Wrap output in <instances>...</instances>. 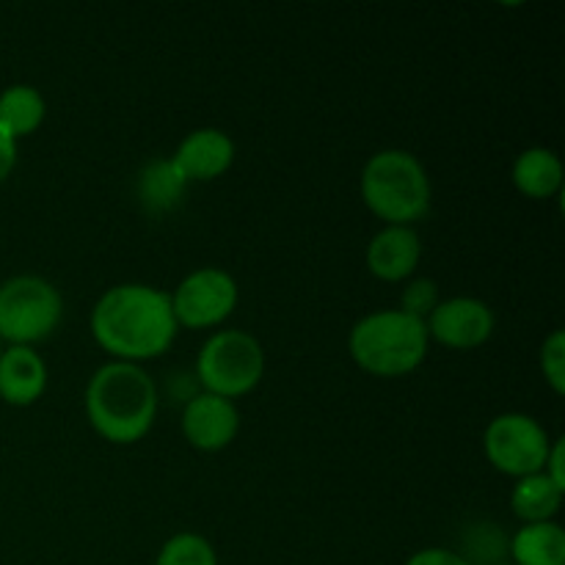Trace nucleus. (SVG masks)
<instances>
[{
	"instance_id": "nucleus-1",
	"label": "nucleus",
	"mask_w": 565,
	"mask_h": 565,
	"mask_svg": "<svg viewBox=\"0 0 565 565\" xmlns=\"http://www.w3.org/2000/svg\"><path fill=\"white\" fill-rule=\"evenodd\" d=\"M94 342L114 362L141 364L174 345L177 326L169 292L141 281L114 285L99 296L88 318Z\"/></svg>"
},
{
	"instance_id": "nucleus-2",
	"label": "nucleus",
	"mask_w": 565,
	"mask_h": 565,
	"mask_svg": "<svg viewBox=\"0 0 565 565\" xmlns=\"http://www.w3.org/2000/svg\"><path fill=\"white\" fill-rule=\"evenodd\" d=\"M86 417L110 445H136L158 417V386L141 364L108 362L86 386Z\"/></svg>"
},
{
	"instance_id": "nucleus-3",
	"label": "nucleus",
	"mask_w": 565,
	"mask_h": 565,
	"mask_svg": "<svg viewBox=\"0 0 565 565\" xmlns=\"http://www.w3.org/2000/svg\"><path fill=\"white\" fill-rule=\"evenodd\" d=\"M362 202L384 226H414L430 210L434 188L423 160L408 149H381L364 163Z\"/></svg>"
},
{
	"instance_id": "nucleus-4",
	"label": "nucleus",
	"mask_w": 565,
	"mask_h": 565,
	"mask_svg": "<svg viewBox=\"0 0 565 565\" xmlns=\"http://www.w3.org/2000/svg\"><path fill=\"white\" fill-rule=\"evenodd\" d=\"M428 348L425 320L412 318L401 309H379L364 315L348 334L351 359L375 379L412 375L425 362Z\"/></svg>"
},
{
	"instance_id": "nucleus-5",
	"label": "nucleus",
	"mask_w": 565,
	"mask_h": 565,
	"mask_svg": "<svg viewBox=\"0 0 565 565\" xmlns=\"http://www.w3.org/2000/svg\"><path fill=\"white\" fill-rule=\"evenodd\" d=\"M196 375L202 392L237 401L259 386L265 375V351L254 334L243 329H224L207 337L196 356Z\"/></svg>"
},
{
	"instance_id": "nucleus-6",
	"label": "nucleus",
	"mask_w": 565,
	"mask_h": 565,
	"mask_svg": "<svg viewBox=\"0 0 565 565\" xmlns=\"http://www.w3.org/2000/svg\"><path fill=\"white\" fill-rule=\"evenodd\" d=\"M64 318V298L42 276H11L0 285V342L33 348L47 340Z\"/></svg>"
},
{
	"instance_id": "nucleus-7",
	"label": "nucleus",
	"mask_w": 565,
	"mask_h": 565,
	"mask_svg": "<svg viewBox=\"0 0 565 565\" xmlns=\"http://www.w3.org/2000/svg\"><path fill=\"white\" fill-rule=\"evenodd\" d=\"M552 439L544 425L522 412L500 414L483 434V452L497 472L508 478H527L544 472Z\"/></svg>"
},
{
	"instance_id": "nucleus-8",
	"label": "nucleus",
	"mask_w": 565,
	"mask_h": 565,
	"mask_svg": "<svg viewBox=\"0 0 565 565\" xmlns=\"http://www.w3.org/2000/svg\"><path fill=\"white\" fill-rule=\"evenodd\" d=\"M169 298L177 326L202 331L232 318L241 301V287L230 270L199 268L188 274Z\"/></svg>"
},
{
	"instance_id": "nucleus-9",
	"label": "nucleus",
	"mask_w": 565,
	"mask_h": 565,
	"mask_svg": "<svg viewBox=\"0 0 565 565\" xmlns=\"http://www.w3.org/2000/svg\"><path fill=\"white\" fill-rule=\"evenodd\" d=\"M428 340L452 351H472L486 345L497 329V318L491 307L480 298L456 296L436 303L434 312L425 320Z\"/></svg>"
},
{
	"instance_id": "nucleus-10",
	"label": "nucleus",
	"mask_w": 565,
	"mask_h": 565,
	"mask_svg": "<svg viewBox=\"0 0 565 565\" xmlns=\"http://www.w3.org/2000/svg\"><path fill=\"white\" fill-rule=\"evenodd\" d=\"M180 428L193 450L221 452L241 434V412H237L235 401L199 392L182 408Z\"/></svg>"
},
{
	"instance_id": "nucleus-11",
	"label": "nucleus",
	"mask_w": 565,
	"mask_h": 565,
	"mask_svg": "<svg viewBox=\"0 0 565 565\" xmlns=\"http://www.w3.org/2000/svg\"><path fill=\"white\" fill-rule=\"evenodd\" d=\"M235 141L218 127H199L180 141L171 163L180 169L185 182H213L224 177L235 163Z\"/></svg>"
},
{
	"instance_id": "nucleus-12",
	"label": "nucleus",
	"mask_w": 565,
	"mask_h": 565,
	"mask_svg": "<svg viewBox=\"0 0 565 565\" xmlns=\"http://www.w3.org/2000/svg\"><path fill=\"white\" fill-rule=\"evenodd\" d=\"M419 259H423V241L414 226H384L370 237L367 252H364L370 274L390 285L414 279Z\"/></svg>"
},
{
	"instance_id": "nucleus-13",
	"label": "nucleus",
	"mask_w": 565,
	"mask_h": 565,
	"mask_svg": "<svg viewBox=\"0 0 565 565\" xmlns=\"http://www.w3.org/2000/svg\"><path fill=\"white\" fill-rule=\"evenodd\" d=\"M47 390V364L36 348L6 345L0 353V401L28 408Z\"/></svg>"
},
{
	"instance_id": "nucleus-14",
	"label": "nucleus",
	"mask_w": 565,
	"mask_h": 565,
	"mask_svg": "<svg viewBox=\"0 0 565 565\" xmlns=\"http://www.w3.org/2000/svg\"><path fill=\"white\" fill-rule=\"evenodd\" d=\"M511 180L527 199H552L563 191V163L546 147H530L513 160Z\"/></svg>"
},
{
	"instance_id": "nucleus-15",
	"label": "nucleus",
	"mask_w": 565,
	"mask_h": 565,
	"mask_svg": "<svg viewBox=\"0 0 565 565\" xmlns=\"http://www.w3.org/2000/svg\"><path fill=\"white\" fill-rule=\"evenodd\" d=\"M513 565H565V530L557 522L522 524L508 541Z\"/></svg>"
},
{
	"instance_id": "nucleus-16",
	"label": "nucleus",
	"mask_w": 565,
	"mask_h": 565,
	"mask_svg": "<svg viewBox=\"0 0 565 565\" xmlns=\"http://www.w3.org/2000/svg\"><path fill=\"white\" fill-rule=\"evenodd\" d=\"M47 103L42 92L28 83H14L0 92V130L9 132L14 141L33 136L44 125Z\"/></svg>"
},
{
	"instance_id": "nucleus-17",
	"label": "nucleus",
	"mask_w": 565,
	"mask_h": 565,
	"mask_svg": "<svg viewBox=\"0 0 565 565\" xmlns=\"http://www.w3.org/2000/svg\"><path fill=\"white\" fill-rule=\"evenodd\" d=\"M565 491L557 489L544 472L519 478L511 491V511L513 516L522 519V524L555 522L557 511L563 505Z\"/></svg>"
},
{
	"instance_id": "nucleus-18",
	"label": "nucleus",
	"mask_w": 565,
	"mask_h": 565,
	"mask_svg": "<svg viewBox=\"0 0 565 565\" xmlns=\"http://www.w3.org/2000/svg\"><path fill=\"white\" fill-rule=\"evenodd\" d=\"M185 177L180 174L174 163L169 160H152L141 169L136 182V193L149 213H166L174 210L185 196Z\"/></svg>"
},
{
	"instance_id": "nucleus-19",
	"label": "nucleus",
	"mask_w": 565,
	"mask_h": 565,
	"mask_svg": "<svg viewBox=\"0 0 565 565\" xmlns=\"http://www.w3.org/2000/svg\"><path fill=\"white\" fill-rule=\"evenodd\" d=\"M154 565H218V552L204 535L177 533L160 546Z\"/></svg>"
},
{
	"instance_id": "nucleus-20",
	"label": "nucleus",
	"mask_w": 565,
	"mask_h": 565,
	"mask_svg": "<svg viewBox=\"0 0 565 565\" xmlns=\"http://www.w3.org/2000/svg\"><path fill=\"white\" fill-rule=\"evenodd\" d=\"M541 373L555 395H565V331L555 329L541 345Z\"/></svg>"
},
{
	"instance_id": "nucleus-21",
	"label": "nucleus",
	"mask_w": 565,
	"mask_h": 565,
	"mask_svg": "<svg viewBox=\"0 0 565 565\" xmlns=\"http://www.w3.org/2000/svg\"><path fill=\"white\" fill-rule=\"evenodd\" d=\"M403 292H401V312L412 315L417 320H428V315L434 312L436 303L441 301L439 298V287L436 281L430 279H408L403 281Z\"/></svg>"
},
{
	"instance_id": "nucleus-22",
	"label": "nucleus",
	"mask_w": 565,
	"mask_h": 565,
	"mask_svg": "<svg viewBox=\"0 0 565 565\" xmlns=\"http://www.w3.org/2000/svg\"><path fill=\"white\" fill-rule=\"evenodd\" d=\"M403 565H472L461 552L447 550V546H428V550L414 552Z\"/></svg>"
},
{
	"instance_id": "nucleus-23",
	"label": "nucleus",
	"mask_w": 565,
	"mask_h": 565,
	"mask_svg": "<svg viewBox=\"0 0 565 565\" xmlns=\"http://www.w3.org/2000/svg\"><path fill=\"white\" fill-rule=\"evenodd\" d=\"M544 475L557 486V489L565 491V439L552 441V450L544 463Z\"/></svg>"
},
{
	"instance_id": "nucleus-24",
	"label": "nucleus",
	"mask_w": 565,
	"mask_h": 565,
	"mask_svg": "<svg viewBox=\"0 0 565 565\" xmlns=\"http://www.w3.org/2000/svg\"><path fill=\"white\" fill-rule=\"evenodd\" d=\"M17 166V141L9 132L0 130V185L11 177Z\"/></svg>"
},
{
	"instance_id": "nucleus-25",
	"label": "nucleus",
	"mask_w": 565,
	"mask_h": 565,
	"mask_svg": "<svg viewBox=\"0 0 565 565\" xmlns=\"http://www.w3.org/2000/svg\"><path fill=\"white\" fill-rule=\"evenodd\" d=\"M494 565H513V563H508V561H500V563H494Z\"/></svg>"
},
{
	"instance_id": "nucleus-26",
	"label": "nucleus",
	"mask_w": 565,
	"mask_h": 565,
	"mask_svg": "<svg viewBox=\"0 0 565 565\" xmlns=\"http://www.w3.org/2000/svg\"><path fill=\"white\" fill-rule=\"evenodd\" d=\"M3 348H6V345H3V342H0V353H3Z\"/></svg>"
}]
</instances>
